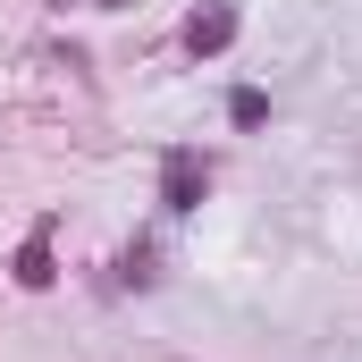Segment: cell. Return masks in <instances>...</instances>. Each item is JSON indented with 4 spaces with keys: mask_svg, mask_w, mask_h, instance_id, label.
Segmentation results:
<instances>
[{
    "mask_svg": "<svg viewBox=\"0 0 362 362\" xmlns=\"http://www.w3.org/2000/svg\"><path fill=\"white\" fill-rule=\"evenodd\" d=\"M228 127H245V135L270 127V93H262V85H236V93H228Z\"/></svg>",
    "mask_w": 362,
    "mask_h": 362,
    "instance_id": "4",
    "label": "cell"
},
{
    "mask_svg": "<svg viewBox=\"0 0 362 362\" xmlns=\"http://www.w3.org/2000/svg\"><path fill=\"white\" fill-rule=\"evenodd\" d=\"M8 270H17V286H25V295H42V286L59 278V262H51V219H42L25 245H17V262H8Z\"/></svg>",
    "mask_w": 362,
    "mask_h": 362,
    "instance_id": "3",
    "label": "cell"
},
{
    "mask_svg": "<svg viewBox=\"0 0 362 362\" xmlns=\"http://www.w3.org/2000/svg\"><path fill=\"white\" fill-rule=\"evenodd\" d=\"M59 8H118V0H59Z\"/></svg>",
    "mask_w": 362,
    "mask_h": 362,
    "instance_id": "6",
    "label": "cell"
},
{
    "mask_svg": "<svg viewBox=\"0 0 362 362\" xmlns=\"http://www.w3.org/2000/svg\"><path fill=\"white\" fill-rule=\"evenodd\" d=\"M177 42L194 51V59H219V51L236 42V8H228V0H202V8L185 17V34H177Z\"/></svg>",
    "mask_w": 362,
    "mask_h": 362,
    "instance_id": "2",
    "label": "cell"
},
{
    "mask_svg": "<svg viewBox=\"0 0 362 362\" xmlns=\"http://www.w3.org/2000/svg\"><path fill=\"white\" fill-rule=\"evenodd\" d=\"M202 194H211V160L194 144H169L160 152V211H202Z\"/></svg>",
    "mask_w": 362,
    "mask_h": 362,
    "instance_id": "1",
    "label": "cell"
},
{
    "mask_svg": "<svg viewBox=\"0 0 362 362\" xmlns=\"http://www.w3.org/2000/svg\"><path fill=\"white\" fill-rule=\"evenodd\" d=\"M110 278H118V286H152V245H144V236H135V245H127V253H118V262H110Z\"/></svg>",
    "mask_w": 362,
    "mask_h": 362,
    "instance_id": "5",
    "label": "cell"
}]
</instances>
